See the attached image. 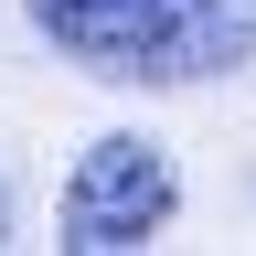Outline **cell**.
Returning <instances> with one entry per match:
<instances>
[{"instance_id": "6da1fadb", "label": "cell", "mask_w": 256, "mask_h": 256, "mask_svg": "<svg viewBox=\"0 0 256 256\" xmlns=\"http://www.w3.org/2000/svg\"><path fill=\"white\" fill-rule=\"evenodd\" d=\"M32 32L107 86H203L256 54V0H22Z\"/></svg>"}, {"instance_id": "7a4b0ae2", "label": "cell", "mask_w": 256, "mask_h": 256, "mask_svg": "<svg viewBox=\"0 0 256 256\" xmlns=\"http://www.w3.org/2000/svg\"><path fill=\"white\" fill-rule=\"evenodd\" d=\"M182 182H171V150L139 139V128H118V139H96L75 160V182H64V246L75 256H128L150 246L160 224H171Z\"/></svg>"}, {"instance_id": "3957f363", "label": "cell", "mask_w": 256, "mask_h": 256, "mask_svg": "<svg viewBox=\"0 0 256 256\" xmlns=\"http://www.w3.org/2000/svg\"><path fill=\"white\" fill-rule=\"evenodd\" d=\"M0 246H11V203H0Z\"/></svg>"}]
</instances>
